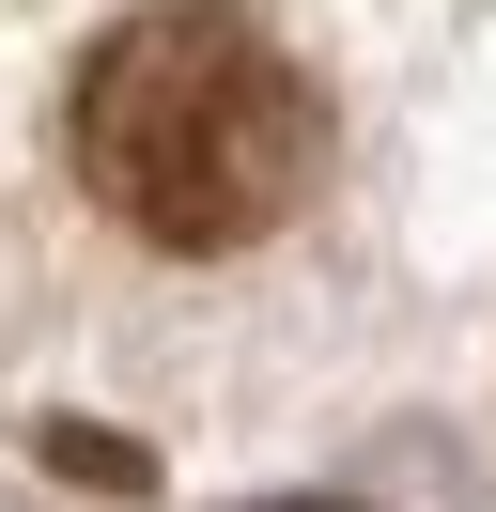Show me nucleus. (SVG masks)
I'll use <instances>...</instances> for the list:
<instances>
[{
  "mask_svg": "<svg viewBox=\"0 0 496 512\" xmlns=\"http://www.w3.org/2000/svg\"><path fill=\"white\" fill-rule=\"evenodd\" d=\"M62 156L140 249L217 264V249H264L326 187V78L248 0H155L93 32L78 94H62Z\"/></svg>",
  "mask_w": 496,
  "mask_h": 512,
  "instance_id": "obj_1",
  "label": "nucleus"
}]
</instances>
